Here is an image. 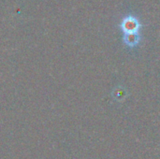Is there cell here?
Returning <instances> with one entry per match:
<instances>
[{"label": "cell", "mask_w": 160, "mask_h": 159, "mask_svg": "<svg viewBox=\"0 0 160 159\" xmlns=\"http://www.w3.org/2000/svg\"><path fill=\"white\" fill-rule=\"evenodd\" d=\"M139 22L132 17L127 18L124 21V23L122 24V27L127 34H136V32L139 30Z\"/></svg>", "instance_id": "obj_1"}]
</instances>
